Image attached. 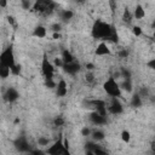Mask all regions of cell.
<instances>
[{"mask_svg":"<svg viewBox=\"0 0 155 155\" xmlns=\"http://www.w3.org/2000/svg\"><path fill=\"white\" fill-rule=\"evenodd\" d=\"M0 13H1V11H0Z\"/></svg>","mask_w":155,"mask_h":155,"instance_id":"cell-49","label":"cell"},{"mask_svg":"<svg viewBox=\"0 0 155 155\" xmlns=\"http://www.w3.org/2000/svg\"><path fill=\"white\" fill-rule=\"evenodd\" d=\"M85 78H86V82H87V84H92V82H94V75H93L92 71H87Z\"/></svg>","mask_w":155,"mask_h":155,"instance_id":"cell-34","label":"cell"},{"mask_svg":"<svg viewBox=\"0 0 155 155\" xmlns=\"http://www.w3.org/2000/svg\"><path fill=\"white\" fill-rule=\"evenodd\" d=\"M85 1H86V0H74V2L79 4V5H82V4H85Z\"/></svg>","mask_w":155,"mask_h":155,"instance_id":"cell-48","label":"cell"},{"mask_svg":"<svg viewBox=\"0 0 155 155\" xmlns=\"http://www.w3.org/2000/svg\"><path fill=\"white\" fill-rule=\"evenodd\" d=\"M7 6V0H0V8H4Z\"/></svg>","mask_w":155,"mask_h":155,"instance_id":"cell-45","label":"cell"},{"mask_svg":"<svg viewBox=\"0 0 155 155\" xmlns=\"http://www.w3.org/2000/svg\"><path fill=\"white\" fill-rule=\"evenodd\" d=\"M128 54H130V52H128V50H126V48H121V50H119V52H117V56H119L120 58H127Z\"/></svg>","mask_w":155,"mask_h":155,"instance_id":"cell-33","label":"cell"},{"mask_svg":"<svg viewBox=\"0 0 155 155\" xmlns=\"http://www.w3.org/2000/svg\"><path fill=\"white\" fill-rule=\"evenodd\" d=\"M16 63L15 61V53H13V47L12 45L7 46L1 53H0V64H4L8 68H11Z\"/></svg>","mask_w":155,"mask_h":155,"instance_id":"cell-4","label":"cell"},{"mask_svg":"<svg viewBox=\"0 0 155 155\" xmlns=\"http://www.w3.org/2000/svg\"><path fill=\"white\" fill-rule=\"evenodd\" d=\"M13 145L16 148V150H18L19 153H29L30 151V144L28 143L25 136H19L13 140Z\"/></svg>","mask_w":155,"mask_h":155,"instance_id":"cell-7","label":"cell"},{"mask_svg":"<svg viewBox=\"0 0 155 155\" xmlns=\"http://www.w3.org/2000/svg\"><path fill=\"white\" fill-rule=\"evenodd\" d=\"M29 154H35V155H41V154H44V151H42V150H39V149H30V151H29Z\"/></svg>","mask_w":155,"mask_h":155,"instance_id":"cell-42","label":"cell"},{"mask_svg":"<svg viewBox=\"0 0 155 155\" xmlns=\"http://www.w3.org/2000/svg\"><path fill=\"white\" fill-rule=\"evenodd\" d=\"M138 94H139L140 97H148V96H149V91H148V88H145V87H142Z\"/></svg>","mask_w":155,"mask_h":155,"instance_id":"cell-38","label":"cell"},{"mask_svg":"<svg viewBox=\"0 0 155 155\" xmlns=\"http://www.w3.org/2000/svg\"><path fill=\"white\" fill-rule=\"evenodd\" d=\"M73 17H74V12H73L71 10H63V11L61 12V19H62L63 22H68V21H70Z\"/></svg>","mask_w":155,"mask_h":155,"instance_id":"cell-21","label":"cell"},{"mask_svg":"<svg viewBox=\"0 0 155 155\" xmlns=\"http://www.w3.org/2000/svg\"><path fill=\"white\" fill-rule=\"evenodd\" d=\"M21 6L23 10H31V1L30 0H21Z\"/></svg>","mask_w":155,"mask_h":155,"instance_id":"cell-30","label":"cell"},{"mask_svg":"<svg viewBox=\"0 0 155 155\" xmlns=\"http://www.w3.org/2000/svg\"><path fill=\"white\" fill-rule=\"evenodd\" d=\"M108 111L113 115H119V114H122L124 111V107L121 104V102L119 101L117 97H111V101H110V104L108 107Z\"/></svg>","mask_w":155,"mask_h":155,"instance_id":"cell-8","label":"cell"},{"mask_svg":"<svg viewBox=\"0 0 155 155\" xmlns=\"http://www.w3.org/2000/svg\"><path fill=\"white\" fill-rule=\"evenodd\" d=\"M88 119H90V121H91L93 125H97V126L107 125V122H108V120H107V116H103V115L98 114L96 110H94V111H92V113L90 114Z\"/></svg>","mask_w":155,"mask_h":155,"instance_id":"cell-12","label":"cell"},{"mask_svg":"<svg viewBox=\"0 0 155 155\" xmlns=\"http://www.w3.org/2000/svg\"><path fill=\"white\" fill-rule=\"evenodd\" d=\"M81 134H82L84 137H87V136L91 134V130H90L87 126H85V127H82V130H81Z\"/></svg>","mask_w":155,"mask_h":155,"instance_id":"cell-39","label":"cell"},{"mask_svg":"<svg viewBox=\"0 0 155 155\" xmlns=\"http://www.w3.org/2000/svg\"><path fill=\"white\" fill-rule=\"evenodd\" d=\"M133 18H136V19H142V18H144L145 17V10H144V7L140 5V4H137L136 5V7H134V10H133Z\"/></svg>","mask_w":155,"mask_h":155,"instance_id":"cell-15","label":"cell"},{"mask_svg":"<svg viewBox=\"0 0 155 155\" xmlns=\"http://www.w3.org/2000/svg\"><path fill=\"white\" fill-rule=\"evenodd\" d=\"M131 107L132 108H140L143 102H142V97L138 94V93H134L132 97H131Z\"/></svg>","mask_w":155,"mask_h":155,"instance_id":"cell-19","label":"cell"},{"mask_svg":"<svg viewBox=\"0 0 155 155\" xmlns=\"http://www.w3.org/2000/svg\"><path fill=\"white\" fill-rule=\"evenodd\" d=\"M120 88L126 91V92H132L133 91V86H132V81L131 79H124V81L121 84H119Z\"/></svg>","mask_w":155,"mask_h":155,"instance_id":"cell-20","label":"cell"},{"mask_svg":"<svg viewBox=\"0 0 155 155\" xmlns=\"http://www.w3.org/2000/svg\"><path fill=\"white\" fill-rule=\"evenodd\" d=\"M107 40L110 41V42H113V44H117V42H119V34H117L115 27L113 28V30H111V33H110V35L108 36Z\"/></svg>","mask_w":155,"mask_h":155,"instance_id":"cell-24","label":"cell"},{"mask_svg":"<svg viewBox=\"0 0 155 155\" xmlns=\"http://www.w3.org/2000/svg\"><path fill=\"white\" fill-rule=\"evenodd\" d=\"M6 19H7V22H8V23H10V24H11L12 27H15V28L17 27V23H16L15 18H13L12 16H7V18H6Z\"/></svg>","mask_w":155,"mask_h":155,"instance_id":"cell-40","label":"cell"},{"mask_svg":"<svg viewBox=\"0 0 155 155\" xmlns=\"http://www.w3.org/2000/svg\"><path fill=\"white\" fill-rule=\"evenodd\" d=\"M65 124V120H64V117L63 116H56L54 119H53V125L54 126H57V127H61V126H63Z\"/></svg>","mask_w":155,"mask_h":155,"instance_id":"cell-26","label":"cell"},{"mask_svg":"<svg viewBox=\"0 0 155 155\" xmlns=\"http://www.w3.org/2000/svg\"><path fill=\"white\" fill-rule=\"evenodd\" d=\"M56 8V2L53 0H35V2L31 6V11L42 15V16H47L51 15Z\"/></svg>","mask_w":155,"mask_h":155,"instance_id":"cell-2","label":"cell"},{"mask_svg":"<svg viewBox=\"0 0 155 155\" xmlns=\"http://www.w3.org/2000/svg\"><path fill=\"white\" fill-rule=\"evenodd\" d=\"M45 85L48 88H54L56 87V82L53 81V79H45Z\"/></svg>","mask_w":155,"mask_h":155,"instance_id":"cell-36","label":"cell"},{"mask_svg":"<svg viewBox=\"0 0 155 155\" xmlns=\"http://www.w3.org/2000/svg\"><path fill=\"white\" fill-rule=\"evenodd\" d=\"M90 136H91V138H92L93 142H101V140H103L105 138V133L102 130H99V128L91 131V134Z\"/></svg>","mask_w":155,"mask_h":155,"instance_id":"cell-16","label":"cell"},{"mask_svg":"<svg viewBox=\"0 0 155 155\" xmlns=\"http://www.w3.org/2000/svg\"><path fill=\"white\" fill-rule=\"evenodd\" d=\"M109 2H110V6H111V10L114 11L115 10V0H109Z\"/></svg>","mask_w":155,"mask_h":155,"instance_id":"cell-46","label":"cell"},{"mask_svg":"<svg viewBox=\"0 0 155 155\" xmlns=\"http://www.w3.org/2000/svg\"><path fill=\"white\" fill-rule=\"evenodd\" d=\"M94 53L97 56H110L111 54V51H110V48L108 47V45L105 42H101V44L97 45Z\"/></svg>","mask_w":155,"mask_h":155,"instance_id":"cell-13","label":"cell"},{"mask_svg":"<svg viewBox=\"0 0 155 155\" xmlns=\"http://www.w3.org/2000/svg\"><path fill=\"white\" fill-rule=\"evenodd\" d=\"M62 69H63L67 74H69V75H75V74H78V73L80 71L81 64H80L76 59H74V61L70 62V63H63Z\"/></svg>","mask_w":155,"mask_h":155,"instance_id":"cell-9","label":"cell"},{"mask_svg":"<svg viewBox=\"0 0 155 155\" xmlns=\"http://www.w3.org/2000/svg\"><path fill=\"white\" fill-rule=\"evenodd\" d=\"M147 67H149L150 69H155V58H151L149 62H147Z\"/></svg>","mask_w":155,"mask_h":155,"instance_id":"cell-41","label":"cell"},{"mask_svg":"<svg viewBox=\"0 0 155 155\" xmlns=\"http://www.w3.org/2000/svg\"><path fill=\"white\" fill-rule=\"evenodd\" d=\"M11 74V70L8 67L4 65V64H0V79H7Z\"/></svg>","mask_w":155,"mask_h":155,"instance_id":"cell-23","label":"cell"},{"mask_svg":"<svg viewBox=\"0 0 155 155\" xmlns=\"http://www.w3.org/2000/svg\"><path fill=\"white\" fill-rule=\"evenodd\" d=\"M51 30L53 31V33H59L61 30H62V24L61 23H53L52 25H51Z\"/></svg>","mask_w":155,"mask_h":155,"instance_id":"cell-32","label":"cell"},{"mask_svg":"<svg viewBox=\"0 0 155 155\" xmlns=\"http://www.w3.org/2000/svg\"><path fill=\"white\" fill-rule=\"evenodd\" d=\"M10 70H11V74H12V75H19V74H21V65L15 63V64L10 68Z\"/></svg>","mask_w":155,"mask_h":155,"instance_id":"cell-27","label":"cell"},{"mask_svg":"<svg viewBox=\"0 0 155 155\" xmlns=\"http://www.w3.org/2000/svg\"><path fill=\"white\" fill-rule=\"evenodd\" d=\"M114 25L107 23V22H103V21H99L97 19L93 25H92V29H91V35L92 38L94 39H102V40H107L108 36L110 35L111 30H113Z\"/></svg>","mask_w":155,"mask_h":155,"instance_id":"cell-1","label":"cell"},{"mask_svg":"<svg viewBox=\"0 0 155 155\" xmlns=\"http://www.w3.org/2000/svg\"><path fill=\"white\" fill-rule=\"evenodd\" d=\"M92 154H94V155H104V154H107V151L104 150V149H102L99 145H94V148H93V150H92Z\"/></svg>","mask_w":155,"mask_h":155,"instance_id":"cell-29","label":"cell"},{"mask_svg":"<svg viewBox=\"0 0 155 155\" xmlns=\"http://www.w3.org/2000/svg\"><path fill=\"white\" fill-rule=\"evenodd\" d=\"M121 139H122L125 143H128V142L131 140V134H130V132H128L127 130H124V131L121 132Z\"/></svg>","mask_w":155,"mask_h":155,"instance_id":"cell-28","label":"cell"},{"mask_svg":"<svg viewBox=\"0 0 155 155\" xmlns=\"http://www.w3.org/2000/svg\"><path fill=\"white\" fill-rule=\"evenodd\" d=\"M48 143H50V138H47L45 136H40L38 138V145H40V147H46V145H48Z\"/></svg>","mask_w":155,"mask_h":155,"instance_id":"cell-25","label":"cell"},{"mask_svg":"<svg viewBox=\"0 0 155 155\" xmlns=\"http://www.w3.org/2000/svg\"><path fill=\"white\" fill-rule=\"evenodd\" d=\"M46 34H47V29H46L45 27H42V25H38V27H35L34 30H33V36L39 38V39L45 38Z\"/></svg>","mask_w":155,"mask_h":155,"instance_id":"cell-17","label":"cell"},{"mask_svg":"<svg viewBox=\"0 0 155 155\" xmlns=\"http://www.w3.org/2000/svg\"><path fill=\"white\" fill-rule=\"evenodd\" d=\"M103 88L110 97H121V88L119 86V82L115 80V78L110 76L107 79V81L103 84Z\"/></svg>","mask_w":155,"mask_h":155,"instance_id":"cell-3","label":"cell"},{"mask_svg":"<svg viewBox=\"0 0 155 155\" xmlns=\"http://www.w3.org/2000/svg\"><path fill=\"white\" fill-rule=\"evenodd\" d=\"M63 145H64V148L67 150H69V142H68V139L65 137H63Z\"/></svg>","mask_w":155,"mask_h":155,"instance_id":"cell-44","label":"cell"},{"mask_svg":"<svg viewBox=\"0 0 155 155\" xmlns=\"http://www.w3.org/2000/svg\"><path fill=\"white\" fill-rule=\"evenodd\" d=\"M61 58H62L63 63H70V62H73V61L75 59L74 54H73L69 50H63V51H62V56H61Z\"/></svg>","mask_w":155,"mask_h":155,"instance_id":"cell-18","label":"cell"},{"mask_svg":"<svg viewBox=\"0 0 155 155\" xmlns=\"http://www.w3.org/2000/svg\"><path fill=\"white\" fill-rule=\"evenodd\" d=\"M47 154L50 155H58V154H68L69 155V150H67L63 145V137H59L47 150H46Z\"/></svg>","mask_w":155,"mask_h":155,"instance_id":"cell-6","label":"cell"},{"mask_svg":"<svg viewBox=\"0 0 155 155\" xmlns=\"http://www.w3.org/2000/svg\"><path fill=\"white\" fill-rule=\"evenodd\" d=\"M120 75L124 78V79H131V71L126 68H121L120 69Z\"/></svg>","mask_w":155,"mask_h":155,"instance_id":"cell-31","label":"cell"},{"mask_svg":"<svg viewBox=\"0 0 155 155\" xmlns=\"http://www.w3.org/2000/svg\"><path fill=\"white\" fill-rule=\"evenodd\" d=\"M53 39H59L61 38V33H53Z\"/></svg>","mask_w":155,"mask_h":155,"instance_id":"cell-47","label":"cell"},{"mask_svg":"<svg viewBox=\"0 0 155 155\" xmlns=\"http://www.w3.org/2000/svg\"><path fill=\"white\" fill-rule=\"evenodd\" d=\"M86 69H87L88 71H92V70L94 69V64H93V63H87V64H86Z\"/></svg>","mask_w":155,"mask_h":155,"instance_id":"cell-43","label":"cell"},{"mask_svg":"<svg viewBox=\"0 0 155 155\" xmlns=\"http://www.w3.org/2000/svg\"><path fill=\"white\" fill-rule=\"evenodd\" d=\"M132 33H133L136 36H140V35L143 34V30H142V28H140V27L134 25V27L132 28Z\"/></svg>","mask_w":155,"mask_h":155,"instance_id":"cell-35","label":"cell"},{"mask_svg":"<svg viewBox=\"0 0 155 155\" xmlns=\"http://www.w3.org/2000/svg\"><path fill=\"white\" fill-rule=\"evenodd\" d=\"M53 65H54V68L56 67H58V68H62L63 67V61H62V58H54V61H53Z\"/></svg>","mask_w":155,"mask_h":155,"instance_id":"cell-37","label":"cell"},{"mask_svg":"<svg viewBox=\"0 0 155 155\" xmlns=\"http://www.w3.org/2000/svg\"><path fill=\"white\" fill-rule=\"evenodd\" d=\"M90 105L91 108H93L98 114L103 115V116H107V104L103 99H94V101H91L90 102Z\"/></svg>","mask_w":155,"mask_h":155,"instance_id":"cell-11","label":"cell"},{"mask_svg":"<svg viewBox=\"0 0 155 155\" xmlns=\"http://www.w3.org/2000/svg\"><path fill=\"white\" fill-rule=\"evenodd\" d=\"M56 94L58 96V97H64L65 94H67V92H68V87H67V82H65V80H59V82L58 84H56Z\"/></svg>","mask_w":155,"mask_h":155,"instance_id":"cell-14","label":"cell"},{"mask_svg":"<svg viewBox=\"0 0 155 155\" xmlns=\"http://www.w3.org/2000/svg\"><path fill=\"white\" fill-rule=\"evenodd\" d=\"M132 19H133V15H132V12L130 11V8H125V11H124V15H122V21L125 22V23H127V24H130L131 22H132Z\"/></svg>","mask_w":155,"mask_h":155,"instance_id":"cell-22","label":"cell"},{"mask_svg":"<svg viewBox=\"0 0 155 155\" xmlns=\"http://www.w3.org/2000/svg\"><path fill=\"white\" fill-rule=\"evenodd\" d=\"M41 71L45 76V79H53V74H54V65L53 63L50 62L47 53L45 52L42 56V61H41Z\"/></svg>","mask_w":155,"mask_h":155,"instance_id":"cell-5","label":"cell"},{"mask_svg":"<svg viewBox=\"0 0 155 155\" xmlns=\"http://www.w3.org/2000/svg\"><path fill=\"white\" fill-rule=\"evenodd\" d=\"M2 98L7 103H13V102H16L19 98V93H18V91L15 87H8L2 93Z\"/></svg>","mask_w":155,"mask_h":155,"instance_id":"cell-10","label":"cell"}]
</instances>
